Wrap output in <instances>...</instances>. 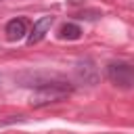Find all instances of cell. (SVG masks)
Returning <instances> with one entry per match:
<instances>
[{"label": "cell", "mask_w": 134, "mask_h": 134, "mask_svg": "<svg viewBox=\"0 0 134 134\" xmlns=\"http://www.w3.org/2000/svg\"><path fill=\"white\" fill-rule=\"evenodd\" d=\"M69 92H71V86L65 80L52 77L48 84H44V86H40V88L34 90V94H31V107H44V105H50V103H59Z\"/></svg>", "instance_id": "1"}, {"label": "cell", "mask_w": 134, "mask_h": 134, "mask_svg": "<svg viewBox=\"0 0 134 134\" xmlns=\"http://www.w3.org/2000/svg\"><path fill=\"white\" fill-rule=\"evenodd\" d=\"M107 77L113 86L128 90L134 86V65L126 61H113L107 65Z\"/></svg>", "instance_id": "2"}, {"label": "cell", "mask_w": 134, "mask_h": 134, "mask_svg": "<svg viewBox=\"0 0 134 134\" xmlns=\"http://www.w3.org/2000/svg\"><path fill=\"white\" fill-rule=\"evenodd\" d=\"M4 34H6V38L10 42H17V40L29 36V23H27V19H23V17L10 19L6 23V27H4Z\"/></svg>", "instance_id": "3"}, {"label": "cell", "mask_w": 134, "mask_h": 134, "mask_svg": "<svg viewBox=\"0 0 134 134\" xmlns=\"http://www.w3.org/2000/svg\"><path fill=\"white\" fill-rule=\"evenodd\" d=\"M52 17L50 15H44V17H40L36 23H34V27H31V31H29V36H27V44H38L48 31H50V27H52Z\"/></svg>", "instance_id": "4"}, {"label": "cell", "mask_w": 134, "mask_h": 134, "mask_svg": "<svg viewBox=\"0 0 134 134\" xmlns=\"http://www.w3.org/2000/svg\"><path fill=\"white\" fill-rule=\"evenodd\" d=\"M75 73H77V77L84 82V84H96L98 82V69H96V65L90 61V59H84V61H77V65H75Z\"/></svg>", "instance_id": "5"}, {"label": "cell", "mask_w": 134, "mask_h": 134, "mask_svg": "<svg viewBox=\"0 0 134 134\" xmlns=\"http://www.w3.org/2000/svg\"><path fill=\"white\" fill-rule=\"evenodd\" d=\"M80 36H82V27L77 23H63L59 29L61 40H80Z\"/></svg>", "instance_id": "6"}, {"label": "cell", "mask_w": 134, "mask_h": 134, "mask_svg": "<svg viewBox=\"0 0 134 134\" xmlns=\"http://www.w3.org/2000/svg\"><path fill=\"white\" fill-rule=\"evenodd\" d=\"M0 2H2V0H0Z\"/></svg>", "instance_id": "7"}]
</instances>
